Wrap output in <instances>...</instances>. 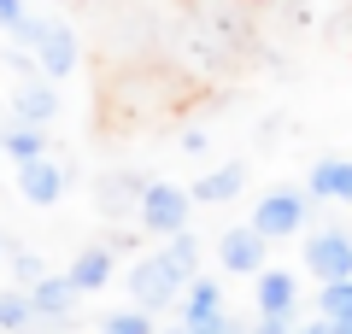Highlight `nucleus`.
<instances>
[{"label": "nucleus", "mask_w": 352, "mask_h": 334, "mask_svg": "<svg viewBox=\"0 0 352 334\" xmlns=\"http://www.w3.org/2000/svg\"><path fill=\"white\" fill-rule=\"evenodd\" d=\"M12 276H18V287H24V293H30V287H36L41 276H47V264H41L36 252H18V258H12Z\"/></svg>", "instance_id": "20"}, {"label": "nucleus", "mask_w": 352, "mask_h": 334, "mask_svg": "<svg viewBox=\"0 0 352 334\" xmlns=\"http://www.w3.org/2000/svg\"><path fill=\"white\" fill-rule=\"evenodd\" d=\"M305 217H311V194H300V188H270L252 205V229L264 241H294L305 229Z\"/></svg>", "instance_id": "3"}, {"label": "nucleus", "mask_w": 352, "mask_h": 334, "mask_svg": "<svg viewBox=\"0 0 352 334\" xmlns=\"http://www.w3.org/2000/svg\"><path fill=\"white\" fill-rule=\"evenodd\" d=\"M164 252H170L188 276H200V241H194V235H170V241H164Z\"/></svg>", "instance_id": "19"}, {"label": "nucleus", "mask_w": 352, "mask_h": 334, "mask_svg": "<svg viewBox=\"0 0 352 334\" xmlns=\"http://www.w3.org/2000/svg\"><path fill=\"white\" fill-rule=\"evenodd\" d=\"M36 322V305H30L24 287H0V334H24Z\"/></svg>", "instance_id": "16"}, {"label": "nucleus", "mask_w": 352, "mask_h": 334, "mask_svg": "<svg viewBox=\"0 0 352 334\" xmlns=\"http://www.w3.org/2000/svg\"><path fill=\"white\" fill-rule=\"evenodd\" d=\"M258 334H294L288 317H258Z\"/></svg>", "instance_id": "22"}, {"label": "nucleus", "mask_w": 352, "mask_h": 334, "mask_svg": "<svg viewBox=\"0 0 352 334\" xmlns=\"http://www.w3.org/2000/svg\"><path fill=\"white\" fill-rule=\"evenodd\" d=\"M329 329H335V334H352V317H346V322H329Z\"/></svg>", "instance_id": "27"}, {"label": "nucleus", "mask_w": 352, "mask_h": 334, "mask_svg": "<svg viewBox=\"0 0 352 334\" xmlns=\"http://www.w3.org/2000/svg\"><path fill=\"white\" fill-rule=\"evenodd\" d=\"M311 199H329V205H352V159H317L311 164Z\"/></svg>", "instance_id": "11"}, {"label": "nucleus", "mask_w": 352, "mask_h": 334, "mask_svg": "<svg viewBox=\"0 0 352 334\" xmlns=\"http://www.w3.org/2000/svg\"><path fill=\"white\" fill-rule=\"evenodd\" d=\"M264 247H270V241L258 235V229H223V235H217V264H223L229 276H258L264 270Z\"/></svg>", "instance_id": "5"}, {"label": "nucleus", "mask_w": 352, "mask_h": 334, "mask_svg": "<svg viewBox=\"0 0 352 334\" xmlns=\"http://www.w3.org/2000/svg\"><path fill=\"white\" fill-rule=\"evenodd\" d=\"M182 153H206V129H188L182 135Z\"/></svg>", "instance_id": "24"}, {"label": "nucleus", "mask_w": 352, "mask_h": 334, "mask_svg": "<svg viewBox=\"0 0 352 334\" xmlns=\"http://www.w3.org/2000/svg\"><path fill=\"white\" fill-rule=\"evenodd\" d=\"M24 18H30V6H24V0H0V30H6V36H12V30L24 24Z\"/></svg>", "instance_id": "21"}, {"label": "nucleus", "mask_w": 352, "mask_h": 334, "mask_svg": "<svg viewBox=\"0 0 352 334\" xmlns=\"http://www.w3.org/2000/svg\"><path fill=\"white\" fill-rule=\"evenodd\" d=\"M53 118H59V94H53L47 76H36V82H18V88H12V124L47 129Z\"/></svg>", "instance_id": "9"}, {"label": "nucleus", "mask_w": 352, "mask_h": 334, "mask_svg": "<svg viewBox=\"0 0 352 334\" xmlns=\"http://www.w3.org/2000/svg\"><path fill=\"white\" fill-rule=\"evenodd\" d=\"M0 159H12V164H36V159H47V129H36V124H12L6 135H0Z\"/></svg>", "instance_id": "13"}, {"label": "nucleus", "mask_w": 352, "mask_h": 334, "mask_svg": "<svg viewBox=\"0 0 352 334\" xmlns=\"http://www.w3.org/2000/svg\"><path fill=\"white\" fill-rule=\"evenodd\" d=\"M212 317H223V287L217 282H206V276H194L188 282V293H182V322H212Z\"/></svg>", "instance_id": "14"}, {"label": "nucleus", "mask_w": 352, "mask_h": 334, "mask_svg": "<svg viewBox=\"0 0 352 334\" xmlns=\"http://www.w3.org/2000/svg\"><path fill=\"white\" fill-rule=\"evenodd\" d=\"M141 229L147 235H159V241H170V235H188V217H194V194L188 188H176V182H147L141 188Z\"/></svg>", "instance_id": "2"}, {"label": "nucleus", "mask_w": 352, "mask_h": 334, "mask_svg": "<svg viewBox=\"0 0 352 334\" xmlns=\"http://www.w3.org/2000/svg\"><path fill=\"white\" fill-rule=\"evenodd\" d=\"M317 311H323V322H346L352 317V276L346 282H323L317 287Z\"/></svg>", "instance_id": "17"}, {"label": "nucleus", "mask_w": 352, "mask_h": 334, "mask_svg": "<svg viewBox=\"0 0 352 334\" xmlns=\"http://www.w3.org/2000/svg\"><path fill=\"white\" fill-rule=\"evenodd\" d=\"M100 334H153V311H118V317L100 322Z\"/></svg>", "instance_id": "18"}, {"label": "nucleus", "mask_w": 352, "mask_h": 334, "mask_svg": "<svg viewBox=\"0 0 352 334\" xmlns=\"http://www.w3.org/2000/svg\"><path fill=\"white\" fill-rule=\"evenodd\" d=\"M241 188H247V164L229 159V164H217V170H206L188 194H194V205H229V199H241Z\"/></svg>", "instance_id": "10"}, {"label": "nucleus", "mask_w": 352, "mask_h": 334, "mask_svg": "<svg viewBox=\"0 0 352 334\" xmlns=\"http://www.w3.org/2000/svg\"><path fill=\"white\" fill-rule=\"evenodd\" d=\"M65 164L59 159H36V164H18V194L30 199V205H59L65 199Z\"/></svg>", "instance_id": "7"}, {"label": "nucleus", "mask_w": 352, "mask_h": 334, "mask_svg": "<svg viewBox=\"0 0 352 334\" xmlns=\"http://www.w3.org/2000/svg\"><path fill=\"white\" fill-rule=\"evenodd\" d=\"M36 71L47 76V82H65V76L76 71V36L65 24H53V18H47V30H41V41H36Z\"/></svg>", "instance_id": "6"}, {"label": "nucleus", "mask_w": 352, "mask_h": 334, "mask_svg": "<svg viewBox=\"0 0 352 334\" xmlns=\"http://www.w3.org/2000/svg\"><path fill=\"white\" fill-rule=\"evenodd\" d=\"M194 334H235V322H229V317H212V322H200Z\"/></svg>", "instance_id": "23"}, {"label": "nucleus", "mask_w": 352, "mask_h": 334, "mask_svg": "<svg viewBox=\"0 0 352 334\" xmlns=\"http://www.w3.org/2000/svg\"><path fill=\"white\" fill-rule=\"evenodd\" d=\"M252 299H258V317H294V305H300V276L294 270H258Z\"/></svg>", "instance_id": "8"}, {"label": "nucleus", "mask_w": 352, "mask_h": 334, "mask_svg": "<svg viewBox=\"0 0 352 334\" xmlns=\"http://www.w3.org/2000/svg\"><path fill=\"white\" fill-rule=\"evenodd\" d=\"M164 334H194V322H176V329H164Z\"/></svg>", "instance_id": "26"}, {"label": "nucleus", "mask_w": 352, "mask_h": 334, "mask_svg": "<svg viewBox=\"0 0 352 334\" xmlns=\"http://www.w3.org/2000/svg\"><path fill=\"white\" fill-rule=\"evenodd\" d=\"M305 270L317 282H346L352 276V235L346 229H311L305 235Z\"/></svg>", "instance_id": "4"}, {"label": "nucleus", "mask_w": 352, "mask_h": 334, "mask_svg": "<svg viewBox=\"0 0 352 334\" xmlns=\"http://www.w3.org/2000/svg\"><path fill=\"white\" fill-rule=\"evenodd\" d=\"M194 276L182 270V264L170 258V252H147V258L129 270V293H135L141 311H164V305H182V293H188Z\"/></svg>", "instance_id": "1"}, {"label": "nucleus", "mask_w": 352, "mask_h": 334, "mask_svg": "<svg viewBox=\"0 0 352 334\" xmlns=\"http://www.w3.org/2000/svg\"><path fill=\"white\" fill-rule=\"evenodd\" d=\"M65 276H71L76 293H100V287L112 282V247H82V252L71 258V270H65Z\"/></svg>", "instance_id": "12"}, {"label": "nucleus", "mask_w": 352, "mask_h": 334, "mask_svg": "<svg viewBox=\"0 0 352 334\" xmlns=\"http://www.w3.org/2000/svg\"><path fill=\"white\" fill-rule=\"evenodd\" d=\"M294 334H335L329 322H311V329H294Z\"/></svg>", "instance_id": "25"}, {"label": "nucleus", "mask_w": 352, "mask_h": 334, "mask_svg": "<svg viewBox=\"0 0 352 334\" xmlns=\"http://www.w3.org/2000/svg\"><path fill=\"white\" fill-rule=\"evenodd\" d=\"M71 299H76L71 276H41V282L30 287V305H36V317H65V311H71Z\"/></svg>", "instance_id": "15"}]
</instances>
